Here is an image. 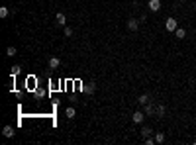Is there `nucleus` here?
<instances>
[{
	"mask_svg": "<svg viewBox=\"0 0 196 145\" xmlns=\"http://www.w3.org/2000/svg\"><path fill=\"white\" fill-rule=\"evenodd\" d=\"M8 14H10V10L6 6H0V18H8Z\"/></svg>",
	"mask_w": 196,
	"mask_h": 145,
	"instance_id": "4468645a",
	"label": "nucleus"
},
{
	"mask_svg": "<svg viewBox=\"0 0 196 145\" xmlns=\"http://www.w3.org/2000/svg\"><path fill=\"white\" fill-rule=\"evenodd\" d=\"M14 133H16V132H14L12 126H4V128H2V135H4V137H14Z\"/></svg>",
	"mask_w": 196,
	"mask_h": 145,
	"instance_id": "0eeeda50",
	"label": "nucleus"
},
{
	"mask_svg": "<svg viewBox=\"0 0 196 145\" xmlns=\"http://www.w3.org/2000/svg\"><path fill=\"white\" fill-rule=\"evenodd\" d=\"M143 112H145V116H155V106L151 104V102L145 104V110H143Z\"/></svg>",
	"mask_w": 196,
	"mask_h": 145,
	"instance_id": "1a4fd4ad",
	"label": "nucleus"
},
{
	"mask_svg": "<svg viewBox=\"0 0 196 145\" xmlns=\"http://www.w3.org/2000/svg\"><path fill=\"white\" fill-rule=\"evenodd\" d=\"M151 100H149V94H141L139 98H137V104H141V106H145V104H149Z\"/></svg>",
	"mask_w": 196,
	"mask_h": 145,
	"instance_id": "9d476101",
	"label": "nucleus"
},
{
	"mask_svg": "<svg viewBox=\"0 0 196 145\" xmlns=\"http://www.w3.org/2000/svg\"><path fill=\"white\" fill-rule=\"evenodd\" d=\"M194 10H196V2H194Z\"/></svg>",
	"mask_w": 196,
	"mask_h": 145,
	"instance_id": "412c9836",
	"label": "nucleus"
},
{
	"mask_svg": "<svg viewBox=\"0 0 196 145\" xmlns=\"http://www.w3.org/2000/svg\"><path fill=\"white\" fill-rule=\"evenodd\" d=\"M61 65V59L59 57H51V59H49V69H57Z\"/></svg>",
	"mask_w": 196,
	"mask_h": 145,
	"instance_id": "6e6552de",
	"label": "nucleus"
},
{
	"mask_svg": "<svg viewBox=\"0 0 196 145\" xmlns=\"http://www.w3.org/2000/svg\"><path fill=\"white\" fill-rule=\"evenodd\" d=\"M155 143H165V133H163V132L155 133Z\"/></svg>",
	"mask_w": 196,
	"mask_h": 145,
	"instance_id": "ddd939ff",
	"label": "nucleus"
},
{
	"mask_svg": "<svg viewBox=\"0 0 196 145\" xmlns=\"http://www.w3.org/2000/svg\"><path fill=\"white\" fill-rule=\"evenodd\" d=\"M147 6H149L151 12H159V10H161V0H149Z\"/></svg>",
	"mask_w": 196,
	"mask_h": 145,
	"instance_id": "20e7f679",
	"label": "nucleus"
},
{
	"mask_svg": "<svg viewBox=\"0 0 196 145\" xmlns=\"http://www.w3.org/2000/svg\"><path fill=\"white\" fill-rule=\"evenodd\" d=\"M141 135H143V137H149V135H153V129H151L149 126H143V128H141Z\"/></svg>",
	"mask_w": 196,
	"mask_h": 145,
	"instance_id": "f8f14e48",
	"label": "nucleus"
},
{
	"mask_svg": "<svg viewBox=\"0 0 196 145\" xmlns=\"http://www.w3.org/2000/svg\"><path fill=\"white\" fill-rule=\"evenodd\" d=\"M84 90H86V92H88V94H92L94 90H96V84H94V82H90L88 86H84Z\"/></svg>",
	"mask_w": 196,
	"mask_h": 145,
	"instance_id": "dca6fc26",
	"label": "nucleus"
},
{
	"mask_svg": "<svg viewBox=\"0 0 196 145\" xmlns=\"http://www.w3.org/2000/svg\"><path fill=\"white\" fill-rule=\"evenodd\" d=\"M55 24H57V26H61V28H65V26H67V16H65L63 12H57V16H55Z\"/></svg>",
	"mask_w": 196,
	"mask_h": 145,
	"instance_id": "f03ea898",
	"label": "nucleus"
},
{
	"mask_svg": "<svg viewBox=\"0 0 196 145\" xmlns=\"http://www.w3.org/2000/svg\"><path fill=\"white\" fill-rule=\"evenodd\" d=\"M14 55H16V47H6V57H14Z\"/></svg>",
	"mask_w": 196,
	"mask_h": 145,
	"instance_id": "2eb2a0df",
	"label": "nucleus"
},
{
	"mask_svg": "<svg viewBox=\"0 0 196 145\" xmlns=\"http://www.w3.org/2000/svg\"><path fill=\"white\" fill-rule=\"evenodd\" d=\"M71 35H73V28H67V26H65V38H71Z\"/></svg>",
	"mask_w": 196,
	"mask_h": 145,
	"instance_id": "6ab92c4d",
	"label": "nucleus"
},
{
	"mask_svg": "<svg viewBox=\"0 0 196 145\" xmlns=\"http://www.w3.org/2000/svg\"><path fill=\"white\" fill-rule=\"evenodd\" d=\"M180 2H183V0H180Z\"/></svg>",
	"mask_w": 196,
	"mask_h": 145,
	"instance_id": "4be33fe9",
	"label": "nucleus"
},
{
	"mask_svg": "<svg viewBox=\"0 0 196 145\" xmlns=\"http://www.w3.org/2000/svg\"><path fill=\"white\" fill-rule=\"evenodd\" d=\"M145 143H147V145H153V143H155V137H151V135L145 137Z\"/></svg>",
	"mask_w": 196,
	"mask_h": 145,
	"instance_id": "aec40b11",
	"label": "nucleus"
},
{
	"mask_svg": "<svg viewBox=\"0 0 196 145\" xmlns=\"http://www.w3.org/2000/svg\"><path fill=\"white\" fill-rule=\"evenodd\" d=\"M132 120H133V124H143V120H145V112H133V116H132Z\"/></svg>",
	"mask_w": 196,
	"mask_h": 145,
	"instance_id": "7ed1b4c3",
	"label": "nucleus"
},
{
	"mask_svg": "<svg viewBox=\"0 0 196 145\" xmlns=\"http://www.w3.org/2000/svg\"><path fill=\"white\" fill-rule=\"evenodd\" d=\"M177 28H178V22H177L175 18H167V20H165V30L169 32V33H175Z\"/></svg>",
	"mask_w": 196,
	"mask_h": 145,
	"instance_id": "f257e3e1",
	"label": "nucleus"
},
{
	"mask_svg": "<svg viewBox=\"0 0 196 145\" xmlns=\"http://www.w3.org/2000/svg\"><path fill=\"white\" fill-rule=\"evenodd\" d=\"M175 35H177V38H178V39H184V38H186V30H184V28H177V32H175Z\"/></svg>",
	"mask_w": 196,
	"mask_h": 145,
	"instance_id": "9b49d317",
	"label": "nucleus"
},
{
	"mask_svg": "<svg viewBox=\"0 0 196 145\" xmlns=\"http://www.w3.org/2000/svg\"><path fill=\"white\" fill-rule=\"evenodd\" d=\"M65 114H67L69 120H73V118H75V108H67V112H65Z\"/></svg>",
	"mask_w": 196,
	"mask_h": 145,
	"instance_id": "f3484780",
	"label": "nucleus"
},
{
	"mask_svg": "<svg viewBox=\"0 0 196 145\" xmlns=\"http://www.w3.org/2000/svg\"><path fill=\"white\" fill-rule=\"evenodd\" d=\"M20 69H22L20 65H14V67H12V78L16 77V75H20Z\"/></svg>",
	"mask_w": 196,
	"mask_h": 145,
	"instance_id": "a211bd4d",
	"label": "nucleus"
},
{
	"mask_svg": "<svg viewBox=\"0 0 196 145\" xmlns=\"http://www.w3.org/2000/svg\"><path fill=\"white\" fill-rule=\"evenodd\" d=\"M137 28H139V22H137L135 18H129L128 20V30L129 32H137Z\"/></svg>",
	"mask_w": 196,
	"mask_h": 145,
	"instance_id": "423d86ee",
	"label": "nucleus"
},
{
	"mask_svg": "<svg viewBox=\"0 0 196 145\" xmlns=\"http://www.w3.org/2000/svg\"><path fill=\"white\" fill-rule=\"evenodd\" d=\"M165 114H167V106L165 104H157L155 106V116H157V118H163Z\"/></svg>",
	"mask_w": 196,
	"mask_h": 145,
	"instance_id": "39448f33",
	"label": "nucleus"
}]
</instances>
